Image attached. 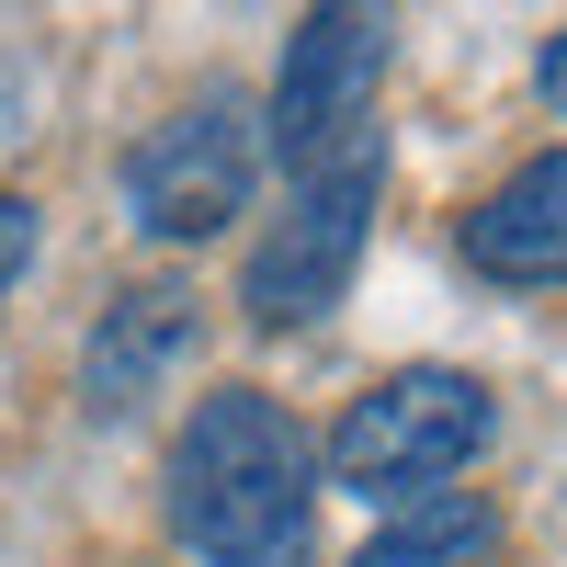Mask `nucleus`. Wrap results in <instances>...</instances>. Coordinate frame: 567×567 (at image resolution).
Returning a JSON list of instances; mask_svg holds the SVG:
<instances>
[{
  "mask_svg": "<svg viewBox=\"0 0 567 567\" xmlns=\"http://www.w3.org/2000/svg\"><path fill=\"white\" fill-rule=\"evenodd\" d=\"M171 534L194 567H307L318 534V443L261 386H216L171 443Z\"/></svg>",
  "mask_w": 567,
  "mask_h": 567,
  "instance_id": "nucleus-1",
  "label": "nucleus"
},
{
  "mask_svg": "<svg viewBox=\"0 0 567 567\" xmlns=\"http://www.w3.org/2000/svg\"><path fill=\"white\" fill-rule=\"evenodd\" d=\"M499 432V409L477 374H454V363H409L386 374V386H363L341 409V432H329V488H352V499H432L443 477H465V465L488 454Z\"/></svg>",
  "mask_w": 567,
  "mask_h": 567,
  "instance_id": "nucleus-2",
  "label": "nucleus"
},
{
  "mask_svg": "<svg viewBox=\"0 0 567 567\" xmlns=\"http://www.w3.org/2000/svg\"><path fill=\"white\" fill-rule=\"evenodd\" d=\"M374 194H386V136H352L341 159H318L284 194V216L261 227V250L239 272L250 329H307L318 307H341V284L363 261V227H374Z\"/></svg>",
  "mask_w": 567,
  "mask_h": 567,
  "instance_id": "nucleus-3",
  "label": "nucleus"
},
{
  "mask_svg": "<svg viewBox=\"0 0 567 567\" xmlns=\"http://www.w3.org/2000/svg\"><path fill=\"white\" fill-rule=\"evenodd\" d=\"M250 182H261V125L239 91H194L171 125H148L125 148V216H136V239H216L227 216L250 205Z\"/></svg>",
  "mask_w": 567,
  "mask_h": 567,
  "instance_id": "nucleus-4",
  "label": "nucleus"
},
{
  "mask_svg": "<svg viewBox=\"0 0 567 567\" xmlns=\"http://www.w3.org/2000/svg\"><path fill=\"white\" fill-rule=\"evenodd\" d=\"M374 80H386V12H307L284 34V69H272V125L261 148H284L296 171L341 159L352 136H374Z\"/></svg>",
  "mask_w": 567,
  "mask_h": 567,
  "instance_id": "nucleus-5",
  "label": "nucleus"
},
{
  "mask_svg": "<svg viewBox=\"0 0 567 567\" xmlns=\"http://www.w3.org/2000/svg\"><path fill=\"white\" fill-rule=\"evenodd\" d=\"M194 352H205L194 284H125V296L91 318V341H80V409L91 420H136Z\"/></svg>",
  "mask_w": 567,
  "mask_h": 567,
  "instance_id": "nucleus-6",
  "label": "nucleus"
},
{
  "mask_svg": "<svg viewBox=\"0 0 567 567\" xmlns=\"http://www.w3.org/2000/svg\"><path fill=\"white\" fill-rule=\"evenodd\" d=\"M465 272H488V284H567V148L523 159L499 182V194L465 205Z\"/></svg>",
  "mask_w": 567,
  "mask_h": 567,
  "instance_id": "nucleus-7",
  "label": "nucleus"
},
{
  "mask_svg": "<svg viewBox=\"0 0 567 567\" xmlns=\"http://www.w3.org/2000/svg\"><path fill=\"white\" fill-rule=\"evenodd\" d=\"M488 556H499V511L477 488H432V499H398L352 567H488Z\"/></svg>",
  "mask_w": 567,
  "mask_h": 567,
  "instance_id": "nucleus-8",
  "label": "nucleus"
},
{
  "mask_svg": "<svg viewBox=\"0 0 567 567\" xmlns=\"http://www.w3.org/2000/svg\"><path fill=\"white\" fill-rule=\"evenodd\" d=\"M23 261H34V205H23V194H0V307H12Z\"/></svg>",
  "mask_w": 567,
  "mask_h": 567,
  "instance_id": "nucleus-9",
  "label": "nucleus"
},
{
  "mask_svg": "<svg viewBox=\"0 0 567 567\" xmlns=\"http://www.w3.org/2000/svg\"><path fill=\"white\" fill-rule=\"evenodd\" d=\"M534 80H545V103H556V114H567V34H556V45H545V69H534Z\"/></svg>",
  "mask_w": 567,
  "mask_h": 567,
  "instance_id": "nucleus-10",
  "label": "nucleus"
}]
</instances>
